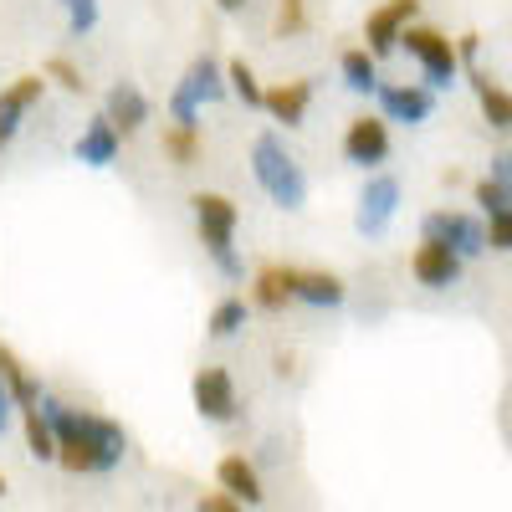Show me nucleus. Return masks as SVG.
I'll return each mask as SVG.
<instances>
[{
  "label": "nucleus",
  "instance_id": "1",
  "mask_svg": "<svg viewBox=\"0 0 512 512\" xmlns=\"http://www.w3.org/2000/svg\"><path fill=\"white\" fill-rule=\"evenodd\" d=\"M41 415L57 431V461L67 472H113L128 451V436L118 420H103V415H88L57 395H41Z\"/></svg>",
  "mask_w": 512,
  "mask_h": 512
},
{
  "label": "nucleus",
  "instance_id": "2",
  "mask_svg": "<svg viewBox=\"0 0 512 512\" xmlns=\"http://www.w3.org/2000/svg\"><path fill=\"white\" fill-rule=\"evenodd\" d=\"M251 175H256V185L267 190L272 205H282V210H303L308 205V175H303V164L287 154V144L277 134H262L251 144Z\"/></svg>",
  "mask_w": 512,
  "mask_h": 512
},
{
  "label": "nucleus",
  "instance_id": "3",
  "mask_svg": "<svg viewBox=\"0 0 512 512\" xmlns=\"http://www.w3.org/2000/svg\"><path fill=\"white\" fill-rule=\"evenodd\" d=\"M190 205H195L200 241H205L210 256H216V267H221L226 277H241V256H236V246H231V236H236V205H231L226 195H210V190H200Z\"/></svg>",
  "mask_w": 512,
  "mask_h": 512
},
{
  "label": "nucleus",
  "instance_id": "4",
  "mask_svg": "<svg viewBox=\"0 0 512 512\" xmlns=\"http://www.w3.org/2000/svg\"><path fill=\"white\" fill-rule=\"evenodd\" d=\"M226 98V72L216 67V57H195L190 72L180 77V88L169 93V118L180 128H200V103Z\"/></svg>",
  "mask_w": 512,
  "mask_h": 512
},
{
  "label": "nucleus",
  "instance_id": "5",
  "mask_svg": "<svg viewBox=\"0 0 512 512\" xmlns=\"http://www.w3.org/2000/svg\"><path fill=\"white\" fill-rule=\"evenodd\" d=\"M400 47L420 62L425 88H451V82L461 77V57H456V47H451L441 31H431V26H410Z\"/></svg>",
  "mask_w": 512,
  "mask_h": 512
},
{
  "label": "nucleus",
  "instance_id": "6",
  "mask_svg": "<svg viewBox=\"0 0 512 512\" xmlns=\"http://www.w3.org/2000/svg\"><path fill=\"white\" fill-rule=\"evenodd\" d=\"M425 241L451 246L461 262H472V256L487 251V226L477 216H466V210H431L425 216Z\"/></svg>",
  "mask_w": 512,
  "mask_h": 512
},
{
  "label": "nucleus",
  "instance_id": "7",
  "mask_svg": "<svg viewBox=\"0 0 512 512\" xmlns=\"http://www.w3.org/2000/svg\"><path fill=\"white\" fill-rule=\"evenodd\" d=\"M190 395H195V410H200L210 425H231L236 410H241V400H236V379H231L226 369H216V364H205V369L195 374Z\"/></svg>",
  "mask_w": 512,
  "mask_h": 512
},
{
  "label": "nucleus",
  "instance_id": "8",
  "mask_svg": "<svg viewBox=\"0 0 512 512\" xmlns=\"http://www.w3.org/2000/svg\"><path fill=\"white\" fill-rule=\"evenodd\" d=\"M415 11H420V0H384L379 11H369V21H364L369 52L374 57H390L400 41H405V31L415 26Z\"/></svg>",
  "mask_w": 512,
  "mask_h": 512
},
{
  "label": "nucleus",
  "instance_id": "9",
  "mask_svg": "<svg viewBox=\"0 0 512 512\" xmlns=\"http://www.w3.org/2000/svg\"><path fill=\"white\" fill-rule=\"evenodd\" d=\"M395 210H400V180L395 175H369V185L359 190V210H354L359 236H379L395 221Z\"/></svg>",
  "mask_w": 512,
  "mask_h": 512
},
{
  "label": "nucleus",
  "instance_id": "10",
  "mask_svg": "<svg viewBox=\"0 0 512 512\" xmlns=\"http://www.w3.org/2000/svg\"><path fill=\"white\" fill-rule=\"evenodd\" d=\"M374 98H379L384 123H425V118H431V108H436L431 88H420V82H384Z\"/></svg>",
  "mask_w": 512,
  "mask_h": 512
},
{
  "label": "nucleus",
  "instance_id": "11",
  "mask_svg": "<svg viewBox=\"0 0 512 512\" xmlns=\"http://www.w3.org/2000/svg\"><path fill=\"white\" fill-rule=\"evenodd\" d=\"M344 159L369 169V164H384L390 159V128H384V118H354L349 134H344Z\"/></svg>",
  "mask_w": 512,
  "mask_h": 512
},
{
  "label": "nucleus",
  "instance_id": "12",
  "mask_svg": "<svg viewBox=\"0 0 512 512\" xmlns=\"http://www.w3.org/2000/svg\"><path fill=\"white\" fill-rule=\"evenodd\" d=\"M461 267H466L461 256L451 246H436V241H420L415 256H410V272H415L420 287H456Z\"/></svg>",
  "mask_w": 512,
  "mask_h": 512
},
{
  "label": "nucleus",
  "instance_id": "13",
  "mask_svg": "<svg viewBox=\"0 0 512 512\" xmlns=\"http://www.w3.org/2000/svg\"><path fill=\"white\" fill-rule=\"evenodd\" d=\"M41 88H47V82L41 77H16L6 93H0V149H6L11 139H16V128H21V118L41 103Z\"/></svg>",
  "mask_w": 512,
  "mask_h": 512
},
{
  "label": "nucleus",
  "instance_id": "14",
  "mask_svg": "<svg viewBox=\"0 0 512 512\" xmlns=\"http://www.w3.org/2000/svg\"><path fill=\"white\" fill-rule=\"evenodd\" d=\"M103 118L118 128V134H139V128L149 123V98L134 88V82H113L108 103H103Z\"/></svg>",
  "mask_w": 512,
  "mask_h": 512
},
{
  "label": "nucleus",
  "instance_id": "15",
  "mask_svg": "<svg viewBox=\"0 0 512 512\" xmlns=\"http://www.w3.org/2000/svg\"><path fill=\"white\" fill-rule=\"evenodd\" d=\"M216 482H221V492H231L241 507H256L267 492H262V472L246 461V456H221V466H216Z\"/></svg>",
  "mask_w": 512,
  "mask_h": 512
},
{
  "label": "nucleus",
  "instance_id": "16",
  "mask_svg": "<svg viewBox=\"0 0 512 512\" xmlns=\"http://www.w3.org/2000/svg\"><path fill=\"white\" fill-rule=\"evenodd\" d=\"M292 303L338 308V303H344V282H338L333 272H303V267H292Z\"/></svg>",
  "mask_w": 512,
  "mask_h": 512
},
{
  "label": "nucleus",
  "instance_id": "17",
  "mask_svg": "<svg viewBox=\"0 0 512 512\" xmlns=\"http://www.w3.org/2000/svg\"><path fill=\"white\" fill-rule=\"evenodd\" d=\"M308 103H313V82L297 77V82H282V88H267V103H262V108H267L277 123L297 128V123H303V113H308Z\"/></svg>",
  "mask_w": 512,
  "mask_h": 512
},
{
  "label": "nucleus",
  "instance_id": "18",
  "mask_svg": "<svg viewBox=\"0 0 512 512\" xmlns=\"http://www.w3.org/2000/svg\"><path fill=\"white\" fill-rule=\"evenodd\" d=\"M118 128L108 123V118H93L88 128H82V139H77V159L82 164H93V169H108L113 159H118Z\"/></svg>",
  "mask_w": 512,
  "mask_h": 512
},
{
  "label": "nucleus",
  "instance_id": "19",
  "mask_svg": "<svg viewBox=\"0 0 512 512\" xmlns=\"http://www.w3.org/2000/svg\"><path fill=\"white\" fill-rule=\"evenodd\" d=\"M0 384L11 390V400L21 405V415H31V410L41 405V395H47V390H41V384L26 374V364H21L11 349H0Z\"/></svg>",
  "mask_w": 512,
  "mask_h": 512
},
{
  "label": "nucleus",
  "instance_id": "20",
  "mask_svg": "<svg viewBox=\"0 0 512 512\" xmlns=\"http://www.w3.org/2000/svg\"><path fill=\"white\" fill-rule=\"evenodd\" d=\"M472 93L482 103V118L497 128V134H512V93H502L497 82L482 77V72H472Z\"/></svg>",
  "mask_w": 512,
  "mask_h": 512
},
{
  "label": "nucleus",
  "instance_id": "21",
  "mask_svg": "<svg viewBox=\"0 0 512 512\" xmlns=\"http://www.w3.org/2000/svg\"><path fill=\"white\" fill-rule=\"evenodd\" d=\"M338 72H344V88H349V93H379V88H384V82H379V57H374L369 47L344 52Z\"/></svg>",
  "mask_w": 512,
  "mask_h": 512
},
{
  "label": "nucleus",
  "instance_id": "22",
  "mask_svg": "<svg viewBox=\"0 0 512 512\" xmlns=\"http://www.w3.org/2000/svg\"><path fill=\"white\" fill-rule=\"evenodd\" d=\"M256 308L262 313H282L292 303V267H262L256 272Z\"/></svg>",
  "mask_w": 512,
  "mask_h": 512
},
{
  "label": "nucleus",
  "instance_id": "23",
  "mask_svg": "<svg viewBox=\"0 0 512 512\" xmlns=\"http://www.w3.org/2000/svg\"><path fill=\"white\" fill-rule=\"evenodd\" d=\"M21 425H26V446H31V456H36V461H57V431L47 425L41 405H36L31 415H21Z\"/></svg>",
  "mask_w": 512,
  "mask_h": 512
},
{
  "label": "nucleus",
  "instance_id": "24",
  "mask_svg": "<svg viewBox=\"0 0 512 512\" xmlns=\"http://www.w3.org/2000/svg\"><path fill=\"white\" fill-rule=\"evenodd\" d=\"M205 328H210V338H236L246 328V303H241V297H221Z\"/></svg>",
  "mask_w": 512,
  "mask_h": 512
},
{
  "label": "nucleus",
  "instance_id": "25",
  "mask_svg": "<svg viewBox=\"0 0 512 512\" xmlns=\"http://www.w3.org/2000/svg\"><path fill=\"white\" fill-rule=\"evenodd\" d=\"M226 88H231V93H236V98H241L246 108H262V103H267L262 82H256V72H251V67L241 62V57H236V62L226 67Z\"/></svg>",
  "mask_w": 512,
  "mask_h": 512
},
{
  "label": "nucleus",
  "instance_id": "26",
  "mask_svg": "<svg viewBox=\"0 0 512 512\" xmlns=\"http://www.w3.org/2000/svg\"><path fill=\"white\" fill-rule=\"evenodd\" d=\"M164 154L175 159V164H195L200 159V139H195V128H164Z\"/></svg>",
  "mask_w": 512,
  "mask_h": 512
},
{
  "label": "nucleus",
  "instance_id": "27",
  "mask_svg": "<svg viewBox=\"0 0 512 512\" xmlns=\"http://www.w3.org/2000/svg\"><path fill=\"white\" fill-rule=\"evenodd\" d=\"M67 6V26H72V36H88L93 26H98V0H62Z\"/></svg>",
  "mask_w": 512,
  "mask_h": 512
},
{
  "label": "nucleus",
  "instance_id": "28",
  "mask_svg": "<svg viewBox=\"0 0 512 512\" xmlns=\"http://www.w3.org/2000/svg\"><path fill=\"white\" fill-rule=\"evenodd\" d=\"M472 200H477V205L487 210V216H502V210H512V195H507L502 185H492V180H477Z\"/></svg>",
  "mask_w": 512,
  "mask_h": 512
},
{
  "label": "nucleus",
  "instance_id": "29",
  "mask_svg": "<svg viewBox=\"0 0 512 512\" xmlns=\"http://www.w3.org/2000/svg\"><path fill=\"white\" fill-rule=\"evenodd\" d=\"M47 77L57 82V88H67V93H82V72L72 67V57H52L47 62Z\"/></svg>",
  "mask_w": 512,
  "mask_h": 512
},
{
  "label": "nucleus",
  "instance_id": "30",
  "mask_svg": "<svg viewBox=\"0 0 512 512\" xmlns=\"http://www.w3.org/2000/svg\"><path fill=\"white\" fill-rule=\"evenodd\" d=\"M487 246H492V251H512V210H502V216H487Z\"/></svg>",
  "mask_w": 512,
  "mask_h": 512
},
{
  "label": "nucleus",
  "instance_id": "31",
  "mask_svg": "<svg viewBox=\"0 0 512 512\" xmlns=\"http://www.w3.org/2000/svg\"><path fill=\"white\" fill-rule=\"evenodd\" d=\"M303 0H282V11H277V31L282 36H292V31H303Z\"/></svg>",
  "mask_w": 512,
  "mask_h": 512
},
{
  "label": "nucleus",
  "instance_id": "32",
  "mask_svg": "<svg viewBox=\"0 0 512 512\" xmlns=\"http://www.w3.org/2000/svg\"><path fill=\"white\" fill-rule=\"evenodd\" d=\"M487 180H492V185H502V190L512 195V149L492 154V164H487Z\"/></svg>",
  "mask_w": 512,
  "mask_h": 512
},
{
  "label": "nucleus",
  "instance_id": "33",
  "mask_svg": "<svg viewBox=\"0 0 512 512\" xmlns=\"http://www.w3.org/2000/svg\"><path fill=\"white\" fill-rule=\"evenodd\" d=\"M195 512H241V502H236L231 492H205V497L195 502Z\"/></svg>",
  "mask_w": 512,
  "mask_h": 512
},
{
  "label": "nucleus",
  "instance_id": "34",
  "mask_svg": "<svg viewBox=\"0 0 512 512\" xmlns=\"http://www.w3.org/2000/svg\"><path fill=\"white\" fill-rule=\"evenodd\" d=\"M477 52H482V36H477V31H466V36L456 41V57H461V67H466V62H477Z\"/></svg>",
  "mask_w": 512,
  "mask_h": 512
},
{
  "label": "nucleus",
  "instance_id": "35",
  "mask_svg": "<svg viewBox=\"0 0 512 512\" xmlns=\"http://www.w3.org/2000/svg\"><path fill=\"white\" fill-rule=\"evenodd\" d=\"M11 390H6V384H0V436H6V425H11Z\"/></svg>",
  "mask_w": 512,
  "mask_h": 512
},
{
  "label": "nucleus",
  "instance_id": "36",
  "mask_svg": "<svg viewBox=\"0 0 512 512\" xmlns=\"http://www.w3.org/2000/svg\"><path fill=\"white\" fill-rule=\"evenodd\" d=\"M216 6H221V11H241V6H246V0H216Z\"/></svg>",
  "mask_w": 512,
  "mask_h": 512
},
{
  "label": "nucleus",
  "instance_id": "37",
  "mask_svg": "<svg viewBox=\"0 0 512 512\" xmlns=\"http://www.w3.org/2000/svg\"><path fill=\"white\" fill-rule=\"evenodd\" d=\"M0 492H6V477H0Z\"/></svg>",
  "mask_w": 512,
  "mask_h": 512
}]
</instances>
